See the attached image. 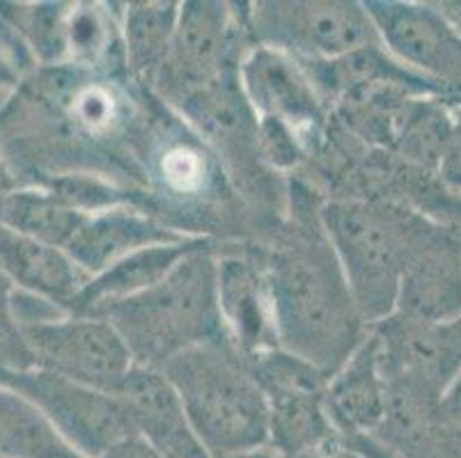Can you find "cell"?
Wrapping results in <instances>:
<instances>
[{
    "instance_id": "cell-1",
    "label": "cell",
    "mask_w": 461,
    "mask_h": 458,
    "mask_svg": "<svg viewBox=\"0 0 461 458\" xmlns=\"http://www.w3.org/2000/svg\"><path fill=\"white\" fill-rule=\"evenodd\" d=\"M158 372L175 388L193 434L212 458L269 445V401L262 385L216 344L182 351Z\"/></svg>"
},
{
    "instance_id": "cell-2",
    "label": "cell",
    "mask_w": 461,
    "mask_h": 458,
    "mask_svg": "<svg viewBox=\"0 0 461 458\" xmlns=\"http://www.w3.org/2000/svg\"><path fill=\"white\" fill-rule=\"evenodd\" d=\"M140 367H163L193 346L216 342L221 310L216 266L193 252L148 292L117 302L104 312Z\"/></svg>"
},
{
    "instance_id": "cell-3",
    "label": "cell",
    "mask_w": 461,
    "mask_h": 458,
    "mask_svg": "<svg viewBox=\"0 0 461 458\" xmlns=\"http://www.w3.org/2000/svg\"><path fill=\"white\" fill-rule=\"evenodd\" d=\"M276 333L296 358L308 364L342 360L356 335V310L349 287L335 268L310 255H283L271 275Z\"/></svg>"
},
{
    "instance_id": "cell-4",
    "label": "cell",
    "mask_w": 461,
    "mask_h": 458,
    "mask_svg": "<svg viewBox=\"0 0 461 458\" xmlns=\"http://www.w3.org/2000/svg\"><path fill=\"white\" fill-rule=\"evenodd\" d=\"M10 310L32 367L102 392H113L133 367L131 351L106 319H49L23 296H12Z\"/></svg>"
},
{
    "instance_id": "cell-5",
    "label": "cell",
    "mask_w": 461,
    "mask_h": 458,
    "mask_svg": "<svg viewBox=\"0 0 461 458\" xmlns=\"http://www.w3.org/2000/svg\"><path fill=\"white\" fill-rule=\"evenodd\" d=\"M0 385L26 397L83 458H99L117 440L138 434L124 406L111 392L46 369L0 367Z\"/></svg>"
},
{
    "instance_id": "cell-6",
    "label": "cell",
    "mask_w": 461,
    "mask_h": 458,
    "mask_svg": "<svg viewBox=\"0 0 461 458\" xmlns=\"http://www.w3.org/2000/svg\"><path fill=\"white\" fill-rule=\"evenodd\" d=\"M324 220L356 305L370 317L388 312L404 275V247L391 222L366 204H333Z\"/></svg>"
},
{
    "instance_id": "cell-7",
    "label": "cell",
    "mask_w": 461,
    "mask_h": 458,
    "mask_svg": "<svg viewBox=\"0 0 461 458\" xmlns=\"http://www.w3.org/2000/svg\"><path fill=\"white\" fill-rule=\"evenodd\" d=\"M269 401V443L283 456L299 458L333 443V431L320 406V376L312 364L292 355H274L259 369Z\"/></svg>"
},
{
    "instance_id": "cell-8",
    "label": "cell",
    "mask_w": 461,
    "mask_h": 458,
    "mask_svg": "<svg viewBox=\"0 0 461 458\" xmlns=\"http://www.w3.org/2000/svg\"><path fill=\"white\" fill-rule=\"evenodd\" d=\"M258 31L271 44L324 58L351 56L375 35L356 3H267L258 10Z\"/></svg>"
},
{
    "instance_id": "cell-9",
    "label": "cell",
    "mask_w": 461,
    "mask_h": 458,
    "mask_svg": "<svg viewBox=\"0 0 461 458\" xmlns=\"http://www.w3.org/2000/svg\"><path fill=\"white\" fill-rule=\"evenodd\" d=\"M133 428L166 458H212L193 434L182 401L158 369L133 364L113 390Z\"/></svg>"
},
{
    "instance_id": "cell-10",
    "label": "cell",
    "mask_w": 461,
    "mask_h": 458,
    "mask_svg": "<svg viewBox=\"0 0 461 458\" xmlns=\"http://www.w3.org/2000/svg\"><path fill=\"white\" fill-rule=\"evenodd\" d=\"M225 19L213 3H188L175 25L170 49L163 60V78L182 96L223 78Z\"/></svg>"
},
{
    "instance_id": "cell-11",
    "label": "cell",
    "mask_w": 461,
    "mask_h": 458,
    "mask_svg": "<svg viewBox=\"0 0 461 458\" xmlns=\"http://www.w3.org/2000/svg\"><path fill=\"white\" fill-rule=\"evenodd\" d=\"M0 271L19 292H26L37 301L71 308L90 283L87 273L81 271L62 247L21 237L5 227H0Z\"/></svg>"
},
{
    "instance_id": "cell-12",
    "label": "cell",
    "mask_w": 461,
    "mask_h": 458,
    "mask_svg": "<svg viewBox=\"0 0 461 458\" xmlns=\"http://www.w3.org/2000/svg\"><path fill=\"white\" fill-rule=\"evenodd\" d=\"M367 16L375 31L384 35L397 56L425 69L447 74L459 69V41L452 37V28L427 7L385 5L370 3L366 5Z\"/></svg>"
},
{
    "instance_id": "cell-13",
    "label": "cell",
    "mask_w": 461,
    "mask_h": 458,
    "mask_svg": "<svg viewBox=\"0 0 461 458\" xmlns=\"http://www.w3.org/2000/svg\"><path fill=\"white\" fill-rule=\"evenodd\" d=\"M179 241L186 238L154 225L138 213L106 211L102 216L87 218L74 238L67 243L65 252L81 271L99 275L120 259L129 257L131 252Z\"/></svg>"
},
{
    "instance_id": "cell-14",
    "label": "cell",
    "mask_w": 461,
    "mask_h": 458,
    "mask_svg": "<svg viewBox=\"0 0 461 458\" xmlns=\"http://www.w3.org/2000/svg\"><path fill=\"white\" fill-rule=\"evenodd\" d=\"M200 250V243L179 241L163 243V246H149L142 250L131 252L129 257L120 259L92 277L81 296L77 298L74 308L86 314H104L108 308L127 298L148 292L154 284H158L167 273L173 271L182 259Z\"/></svg>"
},
{
    "instance_id": "cell-15",
    "label": "cell",
    "mask_w": 461,
    "mask_h": 458,
    "mask_svg": "<svg viewBox=\"0 0 461 458\" xmlns=\"http://www.w3.org/2000/svg\"><path fill=\"white\" fill-rule=\"evenodd\" d=\"M246 92L264 117L301 124L317 117V99L299 69L269 49L255 50L244 67Z\"/></svg>"
},
{
    "instance_id": "cell-16",
    "label": "cell",
    "mask_w": 461,
    "mask_h": 458,
    "mask_svg": "<svg viewBox=\"0 0 461 458\" xmlns=\"http://www.w3.org/2000/svg\"><path fill=\"white\" fill-rule=\"evenodd\" d=\"M216 293L221 319L249 351H259L276 335V319L269 314L271 293L264 292L258 273L249 264L230 259L216 266Z\"/></svg>"
},
{
    "instance_id": "cell-17",
    "label": "cell",
    "mask_w": 461,
    "mask_h": 458,
    "mask_svg": "<svg viewBox=\"0 0 461 458\" xmlns=\"http://www.w3.org/2000/svg\"><path fill=\"white\" fill-rule=\"evenodd\" d=\"M86 220V213L71 207L56 191L16 188L0 204V227L62 250Z\"/></svg>"
},
{
    "instance_id": "cell-18",
    "label": "cell",
    "mask_w": 461,
    "mask_h": 458,
    "mask_svg": "<svg viewBox=\"0 0 461 458\" xmlns=\"http://www.w3.org/2000/svg\"><path fill=\"white\" fill-rule=\"evenodd\" d=\"M0 456L83 458L26 397L5 385H0Z\"/></svg>"
},
{
    "instance_id": "cell-19",
    "label": "cell",
    "mask_w": 461,
    "mask_h": 458,
    "mask_svg": "<svg viewBox=\"0 0 461 458\" xmlns=\"http://www.w3.org/2000/svg\"><path fill=\"white\" fill-rule=\"evenodd\" d=\"M329 409L349 431H367L384 419L385 397L376 376L375 348L366 346L351 358L330 390Z\"/></svg>"
},
{
    "instance_id": "cell-20",
    "label": "cell",
    "mask_w": 461,
    "mask_h": 458,
    "mask_svg": "<svg viewBox=\"0 0 461 458\" xmlns=\"http://www.w3.org/2000/svg\"><path fill=\"white\" fill-rule=\"evenodd\" d=\"M179 12L170 3H138L127 12V49L136 69L163 65Z\"/></svg>"
},
{
    "instance_id": "cell-21",
    "label": "cell",
    "mask_w": 461,
    "mask_h": 458,
    "mask_svg": "<svg viewBox=\"0 0 461 458\" xmlns=\"http://www.w3.org/2000/svg\"><path fill=\"white\" fill-rule=\"evenodd\" d=\"M67 53L74 60L95 62L108 50L111 31L96 7H69L67 14Z\"/></svg>"
},
{
    "instance_id": "cell-22",
    "label": "cell",
    "mask_w": 461,
    "mask_h": 458,
    "mask_svg": "<svg viewBox=\"0 0 461 458\" xmlns=\"http://www.w3.org/2000/svg\"><path fill=\"white\" fill-rule=\"evenodd\" d=\"M161 167L167 186L175 188V191L191 193L203 186L204 161L200 158L198 151L188 149V147H177L163 157Z\"/></svg>"
},
{
    "instance_id": "cell-23",
    "label": "cell",
    "mask_w": 461,
    "mask_h": 458,
    "mask_svg": "<svg viewBox=\"0 0 461 458\" xmlns=\"http://www.w3.org/2000/svg\"><path fill=\"white\" fill-rule=\"evenodd\" d=\"M259 145H262L264 157L274 166H292L299 161V145L294 140V133L285 121L274 117H262L259 124Z\"/></svg>"
},
{
    "instance_id": "cell-24",
    "label": "cell",
    "mask_w": 461,
    "mask_h": 458,
    "mask_svg": "<svg viewBox=\"0 0 461 458\" xmlns=\"http://www.w3.org/2000/svg\"><path fill=\"white\" fill-rule=\"evenodd\" d=\"M99 458H166L148 438L140 434H131L127 438L117 440Z\"/></svg>"
},
{
    "instance_id": "cell-25",
    "label": "cell",
    "mask_w": 461,
    "mask_h": 458,
    "mask_svg": "<svg viewBox=\"0 0 461 458\" xmlns=\"http://www.w3.org/2000/svg\"><path fill=\"white\" fill-rule=\"evenodd\" d=\"M443 172L450 182L461 186V131L447 140V149L443 151Z\"/></svg>"
},
{
    "instance_id": "cell-26",
    "label": "cell",
    "mask_w": 461,
    "mask_h": 458,
    "mask_svg": "<svg viewBox=\"0 0 461 458\" xmlns=\"http://www.w3.org/2000/svg\"><path fill=\"white\" fill-rule=\"evenodd\" d=\"M10 301H12L10 283H7V277L3 275V271H0V335H3V339L10 337L12 328L16 330V323L14 319H12Z\"/></svg>"
},
{
    "instance_id": "cell-27",
    "label": "cell",
    "mask_w": 461,
    "mask_h": 458,
    "mask_svg": "<svg viewBox=\"0 0 461 458\" xmlns=\"http://www.w3.org/2000/svg\"><path fill=\"white\" fill-rule=\"evenodd\" d=\"M16 188H19V184H16L14 179V172H12V167L7 166L5 157L0 154V204H3V202L16 191Z\"/></svg>"
},
{
    "instance_id": "cell-28",
    "label": "cell",
    "mask_w": 461,
    "mask_h": 458,
    "mask_svg": "<svg viewBox=\"0 0 461 458\" xmlns=\"http://www.w3.org/2000/svg\"><path fill=\"white\" fill-rule=\"evenodd\" d=\"M299 458H360V456L358 454L349 452V449L339 447V445L333 440V443L324 445V447L314 449V452L305 454V456H299Z\"/></svg>"
},
{
    "instance_id": "cell-29",
    "label": "cell",
    "mask_w": 461,
    "mask_h": 458,
    "mask_svg": "<svg viewBox=\"0 0 461 458\" xmlns=\"http://www.w3.org/2000/svg\"><path fill=\"white\" fill-rule=\"evenodd\" d=\"M223 458H276V456H274V454H267L264 449H259V452L239 454V456H223Z\"/></svg>"
}]
</instances>
